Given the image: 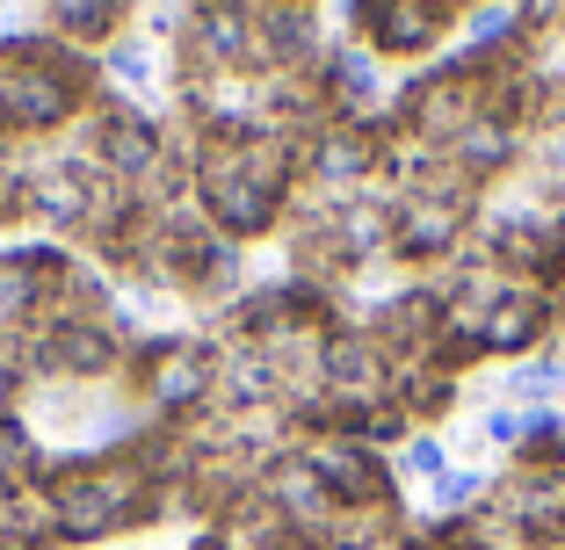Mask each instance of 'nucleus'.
Instances as JSON below:
<instances>
[{"label": "nucleus", "instance_id": "f257e3e1", "mask_svg": "<svg viewBox=\"0 0 565 550\" xmlns=\"http://www.w3.org/2000/svg\"><path fill=\"white\" fill-rule=\"evenodd\" d=\"M544 334H551V304L536 290H500L479 312V348L486 355H536Z\"/></svg>", "mask_w": 565, "mask_h": 550}, {"label": "nucleus", "instance_id": "f03ea898", "mask_svg": "<svg viewBox=\"0 0 565 550\" xmlns=\"http://www.w3.org/2000/svg\"><path fill=\"white\" fill-rule=\"evenodd\" d=\"M102 73L117 87H131V95H152V80H160V73H152V51L138 44V36H117V44L102 51Z\"/></svg>", "mask_w": 565, "mask_h": 550}, {"label": "nucleus", "instance_id": "7ed1b4c3", "mask_svg": "<svg viewBox=\"0 0 565 550\" xmlns=\"http://www.w3.org/2000/svg\"><path fill=\"white\" fill-rule=\"evenodd\" d=\"M500 384H508V399H551V391H565V355H530Z\"/></svg>", "mask_w": 565, "mask_h": 550}, {"label": "nucleus", "instance_id": "20e7f679", "mask_svg": "<svg viewBox=\"0 0 565 550\" xmlns=\"http://www.w3.org/2000/svg\"><path fill=\"white\" fill-rule=\"evenodd\" d=\"M428 493H435V507H443V515H457V507H471L479 493H493V478H486V471H465V464H449L443 478H428Z\"/></svg>", "mask_w": 565, "mask_h": 550}, {"label": "nucleus", "instance_id": "39448f33", "mask_svg": "<svg viewBox=\"0 0 565 550\" xmlns=\"http://www.w3.org/2000/svg\"><path fill=\"white\" fill-rule=\"evenodd\" d=\"M399 464H406V478H443V471H449V456H443V442H435V434H414Z\"/></svg>", "mask_w": 565, "mask_h": 550}, {"label": "nucleus", "instance_id": "423d86ee", "mask_svg": "<svg viewBox=\"0 0 565 550\" xmlns=\"http://www.w3.org/2000/svg\"><path fill=\"white\" fill-rule=\"evenodd\" d=\"M15 399H22V363H15V355H0V413H8Z\"/></svg>", "mask_w": 565, "mask_h": 550}, {"label": "nucleus", "instance_id": "0eeeda50", "mask_svg": "<svg viewBox=\"0 0 565 550\" xmlns=\"http://www.w3.org/2000/svg\"><path fill=\"white\" fill-rule=\"evenodd\" d=\"M0 8H8V0H0Z\"/></svg>", "mask_w": 565, "mask_h": 550}]
</instances>
